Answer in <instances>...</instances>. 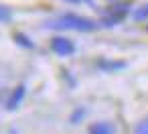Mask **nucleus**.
<instances>
[{"mask_svg":"<svg viewBox=\"0 0 148 134\" xmlns=\"http://www.w3.org/2000/svg\"><path fill=\"white\" fill-rule=\"evenodd\" d=\"M47 29H71V31H95L99 25L91 19H85V16H79V14H61L57 21H49L45 23Z\"/></svg>","mask_w":148,"mask_h":134,"instance_id":"nucleus-1","label":"nucleus"},{"mask_svg":"<svg viewBox=\"0 0 148 134\" xmlns=\"http://www.w3.org/2000/svg\"><path fill=\"white\" fill-rule=\"evenodd\" d=\"M51 49H53V53H57V55H61V57H69V55L75 53V45H73V41L67 39V37H55V39L51 41Z\"/></svg>","mask_w":148,"mask_h":134,"instance_id":"nucleus-2","label":"nucleus"},{"mask_svg":"<svg viewBox=\"0 0 148 134\" xmlns=\"http://www.w3.org/2000/svg\"><path fill=\"white\" fill-rule=\"evenodd\" d=\"M89 134H114V126L108 122H95L89 126Z\"/></svg>","mask_w":148,"mask_h":134,"instance_id":"nucleus-3","label":"nucleus"},{"mask_svg":"<svg viewBox=\"0 0 148 134\" xmlns=\"http://www.w3.org/2000/svg\"><path fill=\"white\" fill-rule=\"evenodd\" d=\"M23 98H25V85H18V87L14 89V93L10 96V100H8V110H14V108L21 104Z\"/></svg>","mask_w":148,"mask_h":134,"instance_id":"nucleus-4","label":"nucleus"},{"mask_svg":"<svg viewBox=\"0 0 148 134\" xmlns=\"http://www.w3.org/2000/svg\"><path fill=\"white\" fill-rule=\"evenodd\" d=\"M112 19H116V21H120L122 16H126L128 12H130V4H116V6H112Z\"/></svg>","mask_w":148,"mask_h":134,"instance_id":"nucleus-5","label":"nucleus"},{"mask_svg":"<svg viewBox=\"0 0 148 134\" xmlns=\"http://www.w3.org/2000/svg\"><path fill=\"white\" fill-rule=\"evenodd\" d=\"M12 39H14L21 47H25V49H35V43H33L27 35H23V33H14V35H12Z\"/></svg>","mask_w":148,"mask_h":134,"instance_id":"nucleus-6","label":"nucleus"},{"mask_svg":"<svg viewBox=\"0 0 148 134\" xmlns=\"http://www.w3.org/2000/svg\"><path fill=\"white\" fill-rule=\"evenodd\" d=\"M10 19H12L10 8H6V6H2V4H0V23H8Z\"/></svg>","mask_w":148,"mask_h":134,"instance_id":"nucleus-7","label":"nucleus"},{"mask_svg":"<svg viewBox=\"0 0 148 134\" xmlns=\"http://www.w3.org/2000/svg\"><path fill=\"white\" fill-rule=\"evenodd\" d=\"M134 19H136V21H144V19H148V4H144L142 8H138V10L134 12Z\"/></svg>","mask_w":148,"mask_h":134,"instance_id":"nucleus-8","label":"nucleus"},{"mask_svg":"<svg viewBox=\"0 0 148 134\" xmlns=\"http://www.w3.org/2000/svg\"><path fill=\"white\" fill-rule=\"evenodd\" d=\"M134 134H148V118H146V120H142V122H138V126H136Z\"/></svg>","mask_w":148,"mask_h":134,"instance_id":"nucleus-9","label":"nucleus"},{"mask_svg":"<svg viewBox=\"0 0 148 134\" xmlns=\"http://www.w3.org/2000/svg\"><path fill=\"white\" fill-rule=\"evenodd\" d=\"M67 2H73V4H79V2H89V4H93L91 0H67Z\"/></svg>","mask_w":148,"mask_h":134,"instance_id":"nucleus-10","label":"nucleus"},{"mask_svg":"<svg viewBox=\"0 0 148 134\" xmlns=\"http://www.w3.org/2000/svg\"><path fill=\"white\" fill-rule=\"evenodd\" d=\"M110 2H112V0H110Z\"/></svg>","mask_w":148,"mask_h":134,"instance_id":"nucleus-11","label":"nucleus"}]
</instances>
